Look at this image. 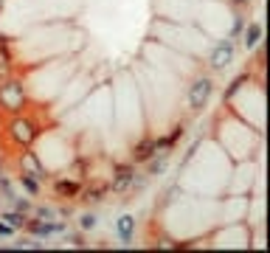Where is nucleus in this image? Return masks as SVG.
Masks as SVG:
<instances>
[{
	"mask_svg": "<svg viewBox=\"0 0 270 253\" xmlns=\"http://www.w3.org/2000/svg\"><path fill=\"white\" fill-rule=\"evenodd\" d=\"M211 90H214L211 79H206V76L194 79L192 87H189V107H192L194 112H200L203 107H206V101H208V96H211Z\"/></svg>",
	"mask_w": 270,
	"mask_h": 253,
	"instance_id": "nucleus-1",
	"label": "nucleus"
},
{
	"mask_svg": "<svg viewBox=\"0 0 270 253\" xmlns=\"http://www.w3.org/2000/svg\"><path fill=\"white\" fill-rule=\"evenodd\" d=\"M0 101L9 107V110H20L26 96H23V84L20 82H6L0 87Z\"/></svg>",
	"mask_w": 270,
	"mask_h": 253,
	"instance_id": "nucleus-2",
	"label": "nucleus"
},
{
	"mask_svg": "<svg viewBox=\"0 0 270 253\" xmlns=\"http://www.w3.org/2000/svg\"><path fill=\"white\" fill-rule=\"evenodd\" d=\"M231 62H234V42L225 40V42H220V45L214 48V54H211V68L214 70H225Z\"/></svg>",
	"mask_w": 270,
	"mask_h": 253,
	"instance_id": "nucleus-3",
	"label": "nucleus"
},
{
	"mask_svg": "<svg viewBox=\"0 0 270 253\" xmlns=\"http://www.w3.org/2000/svg\"><path fill=\"white\" fill-rule=\"evenodd\" d=\"M12 135H15V141H20V144H26V147H29L31 141H34L37 130H34V124H31V121L15 118V121H12Z\"/></svg>",
	"mask_w": 270,
	"mask_h": 253,
	"instance_id": "nucleus-4",
	"label": "nucleus"
},
{
	"mask_svg": "<svg viewBox=\"0 0 270 253\" xmlns=\"http://www.w3.org/2000/svg\"><path fill=\"white\" fill-rule=\"evenodd\" d=\"M158 149H164V147H161V141H152V138H150V141H141V144H135V147H132V161H135V163L150 161V158L158 152Z\"/></svg>",
	"mask_w": 270,
	"mask_h": 253,
	"instance_id": "nucleus-5",
	"label": "nucleus"
},
{
	"mask_svg": "<svg viewBox=\"0 0 270 253\" xmlns=\"http://www.w3.org/2000/svg\"><path fill=\"white\" fill-rule=\"evenodd\" d=\"M132 180H135V169L132 166H127V163L115 166V180H113V189L115 191H124Z\"/></svg>",
	"mask_w": 270,
	"mask_h": 253,
	"instance_id": "nucleus-6",
	"label": "nucleus"
},
{
	"mask_svg": "<svg viewBox=\"0 0 270 253\" xmlns=\"http://www.w3.org/2000/svg\"><path fill=\"white\" fill-rule=\"evenodd\" d=\"M132 233H135V217L124 214V217L118 219V239H121V245L124 247L132 245Z\"/></svg>",
	"mask_w": 270,
	"mask_h": 253,
	"instance_id": "nucleus-7",
	"label": "nucleus"
},
{
	"mask_svg": "<svg viewBox=\"0 0 270 253\" xmlns=\"http://www.w3.org/2000/svg\"><path fill=\"white\" fill-rule=\"evenodd\" d=\"M107 191H110V186H107V183H93V186H87L85 200H90V203H99V200H104Z\"/></svg>",
	"mask_w": 270,
	"mask_h": 253,
	"instance_id": "nucleus-8",
	"label": "nucleus"
},
{
	"mask_svg": "<svg viewBox=\"0 0 270 253\" xmlns=\"http://www.w3.org/2000/svg\"><path fill=\"white\" fill-rule=\"evenodd\" d=\"M259 40H262V26H259V23H250V26L245 28V45H248V48H256Z\"/></svg>",
	"mask_w": 270,
	"mask_h": 253,
	"instance_id": "nucleus-9",
	"label": "nucleus"
},
{
	"mask_svg": "<svg viewBox=\"0 0 270 253\" xmlns=\"http://www.w3.org/2000/svg\"><path fill=\"white\" fill-rule=\"evenodd\" d=\"M57 194L59 197H79L82 194V186H79V183H71V180H59L57 183Z\"/></svg>",
	"mask_w": 270,
	"mask_h": 253,
	"instance_id": "nucleus-10",
	"label": "nucleus"
},
{
	"mask_svg": "<svg viewBox=\"0 0 270 253\" xmlns=\"http://www.w3.org/2000/svg\"><path fill=\"white\" fill-rule=\"evenodd\" d=\"M26 225H29L31 233H40V236H48V233H54V231H62V225H51V222H29V219H26Z\"/></svg>",
	"mask_w": 270,
	"mask_h": 253,
	"instance_id": "nucleus-11",
	"label": "nucleus"
},
{
	"mask_svg": "<svg viewBox=\"0 0 270 253\" xmlns=\"http://www.w3.org/2000/svg\"><path fill=\"white\" fill-rule=\"evenodd\" d=\"M23 166H26V175H31V177H45L43 169H40V163L34 161V155H31V152L23 155Z\"/></svg>",
	"mask_w": 270,
	"mask_h": 253,
	"instance_id": "nucleus-12",
	"label": "nucleus"
},
{
	"mask_svg": "<svg viewBox=\"0 0 270 253\" xmlns=\"http://www.w3.org/2000/svg\"><path fill=\"white\" fill-rule=\"evenodd\" d=\"M3 219H6L12 228H26V217H23V211H12V214H3Z\"/></svg>",
	"mask_w": 270,
	"mask_h": 253,
	"instance_id": "nucleus-13",
	"label": "nucleus"
},
{
	"mask_svg": "<svg viewBox=\"0 0 270 253\" xmlns=\"http://www.w3.org/2000/svg\"><path fill=\"white\" fill-rule=\"evenodd\" d=\"M20 183H23V189L29 191V194H40V183H37V177H31V175H26V172H23Z\"/></svg>",
	"mask_w": 270,
	"mask_h": 253,
	"instance_id": "nucleus-14",
	"label": "nucleus"
},
{
	"mask_svg": "<svg viewBox=\"0 0 270 253\" xmlns=\"http://www.w3.org/2000/svg\"><path fill=\"white\" fill-rule=\"evenodd\" d=\"M166 169V158H161V161H152L150 163V175H161Z\"/></svg>",
	"mask_w": 270,
	"mask_h": 253,
	"instance_id": "nucleus-15",
	"label": "nucleus"
},
{
	"mask_svg": "<svg viewBox=\"0 0 270 253\" xmlns=\"http://www.w3.org/2000/svg\"><path fill=\"white\" fill-rule=\"evenodd\" d=\"M82 228H85V231H90V228H96V217H93V214H85V217H82Z\"/></svg>",
	"mask_w": 270,
	"mask_h": 253,
	"instance_id": "nucleus-16",
	"label": "nucleus"
},
{
	"mask_svg": "<svg viewBox=\"0 0 270 253\" xmlns=\"http://www.w3.org/2000/svg\"><path fill=\"white\" fill-rule=\"evenodd\" d=\"M9 70V51L0 48V73H6Z\"/></svg>",
	"mask_w": 270,
	"mask_h": 253,
	"instance_id": "nucleus-17",
	"label": "nucleus"
},
{
	"mask_svg": "<svg viewBox=\"0 0 270 253\" xmlns=\"http://www.w3.org/2000/svg\"><path fill=\"white\" fill-rule=\"evenodd\" d=\"M12 233H15V228H12V225H9V222H0V236H12Z\"/></svg>",
	"mask_w": 270,
	"mask_h": 253,
	"instance_id": "nucleus-18",
	"label": "nucleus"
},
{
	"mask_svg": "<svg viewBox=\"0 0 270 253\" xmlns=\"http://www.w3.org/2000/svg\"><path fill=\"white\" fill-rule=\"evenodd\" d=\"M15 208L26 214V211H29V200H17V203H15Z\"/></svg>",
	"mask_w": 270,
	"mask_h": 253,
	"instance_id": "nucleus-19",
	"label": "nucleus"
},
{
	"mask_svg": "<svg viewBox=\"0 0 270 253\" xmlns=\"http://www.w3.org/2000/svg\"><path fill=\"white\" fill-rule=\"evenodd\" d=\"M40 217H43V219H51V217H54V211H51V208H40Z\"/></svg>",
	"mask_w": 270,
	"mask_h": 253,
	"instance_id": "nucleus-20",
	"label": "nucleus"
},
{
	"mask_svg": "<svg viewBox=\"0 0 270 253\" xmlns=\"http://www.w3.org/2000/svg\"><path fill=\"white\" fill-rule=\"evenodd\" d=\"M236 3H248V0H236Z\"/></svg>",
	"mask_w": 270,
	"mask_h": 253,
	"instance_id": "nucleus-21",
	"label": "nucleus"
},
{
	"mask_svg": "<svg viewBox=\"0 0 270 253\" xmlns=\"http://www.w3.org/2000/svg\"><path fill=\"white\" fill-rule=\"evenodd\" d=\"M0 9H3V0H0Z\"/></svg>",
	"mask_w": 270,
	"mask_h": 253,
	"instance_id": "nucleus-22",
	"label": "nucleus"
}]
</instances>
